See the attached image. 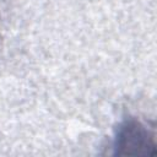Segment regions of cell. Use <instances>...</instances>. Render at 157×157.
<instances>
[{
  "label": "cell",
  "mask_w": 157,
  "mask_h": 157,
  "mask_svg": "<svg viewBox=\"0 0 157 157\" xmlns=\"http://www.w3.org/2000/svg\"><path fill=\"white\" fill-rule=\"evenodd\" d=\"M155 147L153 130L139 118L126 117L115 128L112 141L114 156H151Z\"/></svg>",
  "instance_id": "6da1fadb"
}]
</instances>
